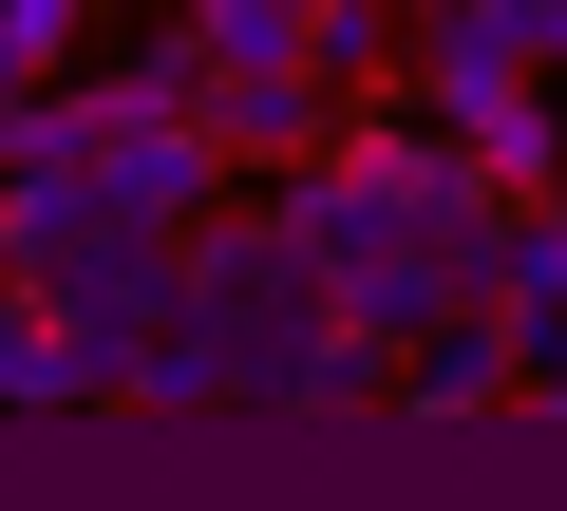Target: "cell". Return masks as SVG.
Masks as SVG:
<instances>
[{
	"instance_id": "obj_6",
	"label": "cell",
	"mask_w": 567,
	"mask_h": 511,
	"mask_svg": "<svg viewBox=\"0 0 567 511\" xmlns=\"http://www.w3.org/2000/svg\"><path fill=\"white\" fill-rule=\"evenodd\" d=\"M76 20H95V0H0V95H20V76H76Z\"/></svg>"
},
{
	"instance_id": "obj_9",
	"label": "cell",
	"mask_w": 567,
	"mask_h": 511,
	"mask_svg": "<svg viewBox=\"0 0 567 511\" xmlns=\"http://www.w3.org/2000/svg\"><path fill=\"white\" fill-rule=\"evenodd\" d=\"M208 39H322V0H189Z\"/></svg>"
},
{
	"instance_id": "obj_1",
	"label": "cell",
	"mask_w": 567,
	"mask_h": 511,
	"mask_svg": "<svg viewBox=\"0 0 567 511\" xmlns=\"http://www.w3.org/2000/svg\"><path fill=\"white\" fill-rule=\"evenodd\" d=\"M189 323L227 341V417H284V398H303V341H341V266L303 246L284 190H227L189 227Z\"/></svg>"
},
{
	"instance_id": "obj_7",
	"label": "cell",
	"mask_w": 567,
	"mask_h": 511,
	"mask_svg": "<svg viewBox=\"0 0 567 511\" xmlns=\"http://www.w3.org/2000/svg\"><path fill=\"white\" fill-rule=\"evenodd\" d=\"M416 20H454V39H511V58H548V76H567V0H416Z\"/></svg>"
},
{
	"instance_id": "obj_5",
	"label": "cell",
	"mask_w": 567,
	"mask_h": 511,
	"mask_svg": "<svg viewBox=\"0 0 567 511\" xmlns=\"http://www.w3.org/2000/svg\"><path fill=\"white\" fill-rule=\"evenodd\" d=\"M511 379H529V323H511V304H454V323L416 341L398 417H511Z\"/></svg>"
},
{
	"instance_id": "obj_4",
	"label": "cell",
	"mask_w": 567,
	"mask_h": 511,
	"mask_svg": "<svg viewBox=\"0 0 567 511\" xmlns=\"http://www.w3.org/2000/svg\"><path fill=\"white\" fill-rule=\"evenodd\" d=\"M0 398H20V417H114V398H133V323H76V304L20 285V323H0Z\"/></svg>"
},
{
	"instance_id": "obj_8",
	"label": "cell",
	"mask_w": 567,
	"mask_h": 511,
	"mask_svg": "<svg viewBox=\"0 0 567 511\" xmlns=\"http://www.w3.org/2000/svg\"><path fill=\"white\" fill-rule=\"evenodd\" d=\"M322 58H341V95H398V0H322Z\"/></svg>"
},
{
	"instance_id": "obj_3",
	"label": "cell",
	"mask_w": 567,
	"mask_h": 511,
	"mask_svg": "<svg viewBox=\"0 0 567 511\" xmlns=\"http://www.w3.org/2000/svg\"><path fill=\"white\" fill-rule=\"evenodd\" d=\"M416 114H435V133H473L511 190H548V171H567L548 58H511V39H454V20H416Z\"/></svg>"
},
{
	"instance_id": "obj_2",
	"label": "cell",
	"mask_w": 567,
	"mask_h": 511,
	"mask_svg": "<svg viewBox=\"0 0 567 511\" xmlns=\"http://www.w3.org/2000/svg\"><path fill=\"white\" fill-rule=\"evenodd\" d=\"M208 133L284 190V171H322V152L360 133V95H341V58H322V39H208Z\"/></svg>"
}]
</instances>
